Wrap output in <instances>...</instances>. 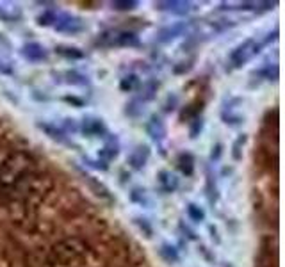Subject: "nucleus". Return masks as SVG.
<instances>
[{
	"instance_id": "5701e85b",
	"label": "nucleus",
	"mask_w": 285,
	"mask_h": 267,
	"mask_svg": "<svg viewBox=\"0 0 285 267\" xmlns=\"http://www.w3.org/2000/svg\"><path fill=\"white\" fill-rule=\"evenodd\" d=\"M86 178H88V182L91 184V187H93L95 191H96V194H98V196L109 198V200H111V194H109V191H107V187H105L104 184H98V182L93 180L91 176H86Z\"/></svg>"
},
{
	"instance_id": "0eeeda50",
	"label": "nucleus",
	"mask_w": 285,
	"mask_h": 267,
	"mask_svg": "<svg viewBox=\"0 0 285 267\" xmlns=\"http://www.w3.org/2000/svg\"><path fill=\"white\" fill-rule=\"evenodd\" d=\"M146 128H148V134L152 136V139H154L155 142H159L164 139L166 128H164V123L160 121L159 116H152L148 121V125H146Z\"/></svg>"
},
{
	"instance_id": "c85d7f7f",
	"label": "nucleus",
	"mask_w": 285,
	"mask_h": 267,
	"mask_svg": "<svg viewBox=\"0 0 285 267\" xmlns=\"http://www.w3.org/2000/svg\"><path fill=\"white\" fill-rule=\"evenodd\" d=\"M221 155V144H216V146H212V155H210V158L212 160H218Z\"/></svg>"
},
{
	"instance_id": "bb28decb",
	"label": "nucleus",
	"mask_w": 285,
	"mask_h": 267,
	"mask_svg": "<svg viewBox=\"0 0 285 267\" xmlns=\"http://www.w3.org/2000/svg\"><path fill=\"white\" fill-rule=\"evenodd\" d=\"M0 73H6V75H11L13 73V66L6 61H0Z\"/></svg>"
},
{
	"instance_id": "f257e3e1",
	"label": "nucleus",
	"mask_w": 285,
	"mask_h": 267,
	"mask_svg": "<svg viewBox=\"0 0 285 267\" xmlns=\"http://www.w3.org/2000/svg\"><path fill=\"white\" fill-rule=\"evenodd\" d=\"M260 48H262V43H257L255 39H248V41L239 45V47L230 54L232 64L236 66V68H241V66L246 64L250 59H253V57L260 52Z\"/></svg>"
},
{
	"instance_id": "9d476101",
	"label": "nucleus",
	"mask_w": 285,
	"mask_h": 267,
	"mask_svg": "<svg viewBox=\"0 0 285 267\" xmlns=\"http://www.w3.org/2000/svg\"><path fill=\"white\" fill-rule=\"evenodd\" d=\"M118 153H120V144H118V139L116 137H111L109 141L105 142L104 150L100 152V157L104 158V162L107 164L109 160L118 157Z\"/></svg>"
},
{
	"instance_id": "4be33fe9",
	"label": "nucleus",
	"mask_w": 285,
	"mask_h": 267,
	"mask_svg": "<svg viewBox=\"0 0 285 267\" xmlns=\"http://www.w3.org/2000/svg\"><path fill=\"white\" fill-rule=\"evenodd\" d=\"M130 198H132V202H136V203H139V205H150V200L146 198V192H144V189H134L132 191V194H130Z\"/></svg>"
},
{
	"instance_id": "f3484780",
	"label": "nucleus",
	"mask_w": 285,
	"mask_h": 267,
	"mask_svg": "<svg viewBox=\"0 0 285 267\" xmlns=\"http://www.w3.org/2000/svg\"><path fill=\"white\" fill-rule=\"evenodd\" d=\"M207 198H208V202H210V205H214V203L218 202V198H220V194H218V186H216L214 176L210 171H207Z\"/></svg>"
},
{
	"instance_id": "a211bd4d",
	"label": "nucleus",
	"mask_w": 285,
	"mask_h": 267,
	"mask_svg": "<svg viewBox=\"0 0 285 267\" xmlns=\"http://www.w3.org/2000/svg\"><path fill=\"white\" fill-rule=\"evenodd\" d=\"M134 224H136L137 228H139V232H141L146 239H152V235H154V228H152V224L146 221V219L142 218H134Z\"/></svg>"
},
{
	"instance_id": "c756f323",
	"label": "nucleus",
	"mask_w": 285,
	"mask_h": 267,
	"mask_svg": "<svg viewBox=\"0 0 285 267\" xmlns=\"http://www.w3.org/2000/svg\"><path fill=\"white\" fill-rule=\"evenodd\" d=\"M208 230H210V234H212V239L216 240V242H220V237H218V230L214 228V226H210Z\"/></svg>"
},
{
	"instance_id": "aec40b11",
	"label": "nucleus",
	"mask_w": 285,
	"mask_h": 267,
	"mask_svg": "<svg viewBox=\"0 0 285 267\" xmlns=\"http://www.w3.org/2000/svg\"><path fill=\"white\" fill-rule=\"evenodd\" d=\"M155 91H157V84L155 82H146L141 89V100H152L155 96Z\"/></svg>"
},
{
	"instance_id": "7ed1b4c3",
	"label": "nucleus",
	"mask_w": 285,
	"mask_h": 267,
	"mask_svg": "<svg viewBox=\"0 0 285 267\" xmlns=\"http://www.w3.org/2000/svg\"><path fill=\"white\" fill-rule=\"evenodd\" d=\"M80 130L89 137H105V134H107L104 121L100 118H95V116L84 118L82 123H80Z\"/></svg>"
},
{
	"instance_id": "393cba45",
	"label": "nucleus",
	"mask_w": 285,
	"mask_h": 267,
	"mask_svg": "<svg viewBox=\"0 0 285 267\" xmlns=\"http://www.w3.org/2000/svg\"><path fill=\"white\" fill-rule=\"evenodd\" d=\"M137 82H139V80H137L136 75L125 77V79L121 80V89H123V91H132V89L137 86Z\"/></svg>"
},
{
	"instance_id": "39448f33",
	"label": "nucleus",
	"mask_w": 285,
	"mask_h": 267,
	"mask_svg": "<svg viewBox=\"0 0 285 267\" xmlns=\"http://www.w3.org/2000/svg\"><path fill=\"white\" fill-rule=\"evenodd\" d=\"M54 27L61 32H80L84 31V23L77 18H71V16H55V23Z\"/></svg>"
},
{
	"instance_id": "f8f14e48",
	"label": "nucleus",
	"mask_w": 285,
	"mask_h": 267,
	"mask_svg": "<svg viewBox=\"0 0 285 267\" xmlns=\"http://www.w3.org/2000/svg\"><path fill=\"white\" fill-rule=\"evenodd\" d=\"M159 255H160V258H162L166 264H170V266H175L176 262L180 260V256H178V251H176L171 244H162V246H160Z\"/></svg>"
},
{
	"instance_id": "2eb2a0df",
	"label": "nucleus",
	"mask_w": 285,
	"mask_h": 267,
	"mask_svg": "<svg viewBox=\"0 0 285 267\" xmlns=\"http://www.w3.org/2000/svg\"><path fill=\"white\" fill-rule=\"evenodd\" d=\"M55 52L63 55V57H68V59H82V57H86L82 50L75 48V47H57Z\"/></svg>"
},
{
	"instance_id": "7c9ffc66",
	"label": "nucleus",
	"mask_w": 285,
	"mask_h": 267,
	"mask_svg": "<svg viewBox=\"0 0 285 267\" xmlns=\"http://www.w3.org/2000/svg\"><path fill=\"white\" fill-rule=\"evenodd\" d=\"M226 267H230V266H226Z\"/></svg>"
},
{
	"instance_id": "cd10ccee",
	"label": "nucleus",
	"mask_w": 285,
	"mask_h": 267,
	"mask_svg": "<svg viewBox=\"0 0 285 267\" xmlns=\"http://www.w3.org/2000/svg\"><path fill=\"white\" fill-rule=\"evenodd\" d=\"M180 230L182 232H184V234H187V237H189V239H198L196 237V234H194V232H192L191 228H189V226H187V224H184V223H180Z\"/></svg>"
},
{
	"instance_id": "20e7f679",
	"label": "nucleus",
	"mask_w": 285,
	"mask_h": 267,
	"mask_svg": "<svg viewBox=\"0 0 285 267\" xmlns=\"http://www.w3.org/2000/svg\"><path fill=\"white\" fill-rule=\"evenodd\" d=\"M22 55L31 63H41L48 59V52L43 45L39 43H27L22 47Z\"/></svg>"
},
{
	"instance_id": "1a4fd4ad",
	"label": "nucleus",
	"mask_w": 285,
	"mask_h": 267,
	"mask_svg": "<svg viewBox=\"0 0 285 267\" xmlns=\"http://www.w3.org/2000/svg\"><path fill=\"white\" fill-rule=\"evenodd\" d=\"M157 182H159V189L164 192H173L178 187V178H176L175 174L168 173V171H160Z\"/></svg>"
},
{
	"instance_id": "f03ea898",
	"label": "nucleus",
	"mask_w": 285,
	"mask_h": 267,
	"mask_svg": "<svg viewBox=\"0 0 285 267\" xmlns=\"http://www.w3.org/2000/svg\"><path fill=\"white\" fill-rule=\"evenodd\" d=\"M102 47H137L139 39L134 32H109L98 39Z\"/></svg>"
},
{
	"instance_id": "b1692460",
	"label": "nucleus",
	"mask_w": 285,
	"mask_h": 267,
	"mask_svg": "<svg viewBox=\"0 0 285 267\" xmlns=\"http://www.w3.org/2000/svg\"><path fill=\"white\" fill-rule=\"evenodd\" d=\"M244 142H246V134L239 136V139L234 142V152H232V155H234V158H236V160H241V158H242L241 146H244Z\"/></svg>"
},
{
	"instance_id": "dca6fc26",
	"label": "nucleus",
	"mask_w": 285,
	"mask_h": 267,
	"mask_svg": "<svg viewBox=\"0 0 285 267\" xmlns=\"http://www.w3.org/2000/svg\"><path fill=\"white\" fill-rule=\"evenodd\" d=\"M187 216H189V219L194 221V223L205 221V210H203L200 205H196V203H189V205H187Z\"/></svg>"
},
{
	"instance_id": "412c9836",
	"label": "nucleus",
	"mask_w": 285,
	"mask_h": 267,
	"mask_svg": "<svg viewBox=\"0 0 285 267\" xmlns=\"http://www.w3.org/2000/svg\"><path fill=\"white\" fill-rule=\"evenodd\" d=\"M111 6H112V9H116V11H132V9H136V7L139 6V2H132V0L120 2V0H116Z\"/></svg>"
},
{
	"instance_id": "6e6552de",
	"label": "nucleus",
	"mask_w": 285,
	"mask_h": 267,
	"mask_svg": "<svg viewBox=\"0 0 285 267\" xmlns=\"http://www.w3.org/2000/svg\"><path fill=\"white\" fill-rule=\"evenodd\" d=\"M155 6L160 11H170L173 15H187L191 11V4H187V2H159Z\"/></svg>"
},
{
	"instance_id": "9b49d317",
	"label": "nucleus",
	"mask_w": 285,
	"mask_h": 267,
	"mask_svg": "<svg viewBox=\"0 0 285 267\" xmlns=\"http://www.w3.org/2000/svg\"><path fill=\"white\" fill-rule=\"evenodd\" d=\"M184 29H186V23H175L173 27L162 29V31L159 32V41L160 43H166V41L175 39L176 36H180V34L184 32Z\"/></svg>"
},
{
	"instance_id": "ddd939ff",
	"label": "nucleus",
	"mask_w": 285,
	"mask_h": 267,
	"mask_svg": "<svg viewBox=\"0 0 285 267\" xmlns=\"http://www.w3.org/2000/svg\"><path fill=\"white\" fill-rule=\"evenodd\" d=\"M176 164H178V169H180L186 176H191L192 171H194V158H192L191 153H180Z\"/></svg>"
},
{
	"instance_id": "4468645a",
	"label": "nucleus",
	"mask_w": 285,
	"mask_h": 267,
	"mask_svg": "<svg viewBox=\"0 0 285 267\" xmlns=\"http://www.w3.org/2000/svg\"><path fill=\"white\" fill-rule=\"evenodd\" d=\"M38 126L45 132V134H47V136L50 137V139H54V141H57V142H68V139H66V136H64V132L59 130L57 126L48 125V123H38Z\"/></svg>"
},
{
	"instance_id": "a878e982",
	"label": "nucleus",
	"mask_w": 285,
	"mask_h": 267,
	"mask_svg": "<svg viewBox=\"0 0 285 267\" xmlns=\"http://www.w3.org/2000/svg\"><path fill=\"white\" fill-rule=\"evenodd\" d=\"M202 128H203V120H202V118H196V120L192 121L191 130H189V134H191V139H196V137L200 136Z\"/></svg>"
},
{
	"instance_id": "423d86ee",
	"label": "nucleus",
	"mask_w": 285,
	"mask_h": 267,
	"mask_svg": "<svg viewBox=\"0 0 285 267\" xmlns=\"http://www.w3.org/2000/svg\"><path fill=\"white\" fill-rule=\"evenodd\" d=\"M150 157V150L146 144H137L134 150H132L130 153V166L134 169H142L144 168V164H146V160H148Z\"/></svg>"
},
{
	"instance_id": "6ab92c4d",
	"label": "nucleus",
	"mask_w": 285,
	"mask_h": 267,
	"mask_svg": "<svg viewBox=\"0 0 285 267\" xmlns=\"http://www.w3.org/2000/svg\"><path fill=\"white\" fill-rule=\"evenodd\" d=\"M66 77H68V84H73V86H86L88 84V77L79 73V71H66Z\"/></svg>"
}]
</instances>
